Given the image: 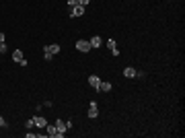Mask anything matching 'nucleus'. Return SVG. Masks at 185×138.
Returning a JSON list of instances; mask_svg holds the SVG:
<instances>
[{"mask_svg":"<svg viewBox=\"0 0 185 138\" xmlns=\"http://www.w3.org/2000/svg\"><path fill=\"white\" fill-rule=\"evenodd\" d=\"M76 50H80L82 54H87V52H91L92 48H91V43H89L87 39H80V41H76Z\"/></svg>","mask_w":185,"mask_h":138,"instance_id":"nucleus-1","label":"nucleus"},{"mask_svg":"<svg viewBox=\"0 0 185 138\" xmlns=\"http://www.w3.org/2000/svg\"><path fill=\"white\" fill-rule=\"evenodd\" d=\"M91 120H95L97 116H99V107H97V101H91V105H89V113H87Z\"/></svg>","mask_w":185,"mask_h":138,"instance_id":"nucleus-2","label":"nucleus"},{"mask_svg":"<svg viewBox=\"0 0 185 138\" xmlns=\"http://www.w3.org/2000/svg\"><path fill=\"white\" fill-rule=\"evenodd\" d=\"M45 130H47V136H54V138H62V136H64V134H60V132H58L56 124H54V126H45Z\"/></svg>","mask_w":185,"mask_h":138,"instance_id":"nucleus-3","label":"nucleus"},{"mask_svg":"<svg viewBox=\"0 0 185 138\" xmlns=\"http://www.w3.org/2000/svg\"><path fill=\"white\" fill-rule=\"evenodd\" d=\"M89 85H91L92 89H97V91H99V87H101V78H99V76H95V74H91V76H89Z\"/></svg>","mask_w":185,"mask_h":138,"instance_id":"nucleus-4","label":"nucleus"},{"mask_svg":"<svg viewBox=\"0 0 185 138\" xmlns=\"http://www.w3.org/2000/svg\"><path fill=\"white\" fill-rule=\"evenodd\" d=\"M82 15H84V6H80V4L72 6V13H70V17H82Z\"/></svg>","mask_w":185,"mask_h":138,"instance_id":"nucleus-5","label":"nucleus"},{"mask_svg":"<svg viewBox=\"0 0 185 138\" xmlns=\"http://www.w3.org/2000/svg\"><path fill=\"white\" fill-rule=\"evenodd\" d=\"M33 124H35L37 128H45V126H47V120L41 118V116H35V118H33Z\"/></svg>","mask_w":185,"mask_h":138,"instance_id":"nucleus-6","label":"nucleus"},{"mask_svg":"<svg viewBox=\"0 0 185 138\" xmlns=\"http://www.w3.org/2000/svg\"><path fill=\"white\" fill-rule=\"evenodd\" d=\"M89 43H91L92 50H95V48H101V43H103V41H101V37H99V35H92L91 39H89Z\"/></svg>","mask_w":185,"mask_h":138,"instance_id":"nucleus-7","label":"nucleus"},{"mask_svg":"<svg viewBox=\"0 0 185 138\" xmlns=\"http://www.w3.org/2000/svg\"><path fill=\"white\" fill-rule=\"evenodd\" d=\"M56 128H58V132H60V134H66V130H68V128H66V122H62V120L56 122Z\"/></svg>","mask_w":185,"mask_h":138,"instance_id":"nucleus-8","label":"nucleus"},{"mask_svg":"<svg viewBox=\"0 0 185 138\" xmlns=\"http://www.w3.org/2000/svg\"><path fill=\"white\" fill-rule=\"evenodd\" d=\"M45 50L52 54V56H56V54H60V46L58 43H52V46H45Z\"/></svg>","mask_w":185,"mask_h":138,"instance_id":"nucleus-9","label":"nucleus"},{"mask_svg":"<svg viewBox=\"0 0 185 138\" xmlns=\"http://www.w3.org/2000/svg\"><path fill=\"white\" fill-rule=\"evenodd\" d=\"M107 48L111 50V54H113V56H117V54H119V50H117V46H115V41H113V39H109V41H107Z\"/></svg>","mask_w":185,"mask_h":138,"instance_id":"nucleus-10","label":"nucleus"},{"mask_svg":"<svg viewBox=\"0 0 185 138\" xmlns=\"http://www.w3.org/2000/svg\"><path fill=\"white\" fill-rule=\"evenodd\" d=\"M13 60H15V62H21V60H25V56H23V52H21V50H15V52H13Z\"/></svg>","mask_w":185,"mask_h":138,"instance_id":"nucleus-11","label":"nucleus"},{"mask_svg":"<svg viewBox=\"0 0 185 138\" xmlns=\"http://www.w3.org/2000/svg\"><path fill=\"white\" fill-rule=\"evenodd\" d=\"M124 76H126V78H134V76H136V70L132 68V66H128V68L124 70Z\"/></svg>","mask_w":185,"mask_h":138,"instance_id":"nucleus-12","label":"nucleus"},{"mask_svg":"<svg viewBox=\"0 0 185 138\" xmlns=\"http://www.w3.org/2000/svg\"><path fill=\"white\" fill-rule=\"evenodd\" d=\"M99 91H103V93H109V91H111V83H103V81H101V87H99Z\"/></svg>","mask_w":185,"mask_h":138,"instance_id":"nucleus-13","label":"nucleus"},{"mask_svg":"<svg viewBox=\"0 0 185 138\" xmlns=\"http://www.w3.org/2000/svg\"><path fill=\"white\" fill-rule=\"evenodd\" d=\"M4 52H8V46L4 41H0V54H4Z\"/></svg>","mask_w":185,"mask_h":138,"instance_id":"nucleus-14","label":"nucleus"},{"mask_svg":"<svg viewBox=\"0 0 185 138\" xmlns=\"http://www.w3.org/2000/svg\"><path fill=\"white\" fill-rule=\"evenodd\" d=\"M43 50H45V48H43ZM43 58H45V60H52L54 56H52V54H50V52H47V50H45V52H43Z\"/></svg>","mask_w":185,"mask_h":138,"instance_id":"nucleus-15","label":"nucleus"},{"mask_svg":"<svg viewBox=\"0 0 185 138\" xmlns=\"http://www.w3.org/2000/svg\"><path fill=\"white\" fill-rule=\"evenodd\" d=\"M66 2H68V6H70V8H72V6H76V4H78V0H66Z\"/></svg>","mask_w":185,"mask_h":138,"instance_id":"nucleus-16","label":"nucleus"},{"mask_svg":"<svg viewBox=\"0 0 185 138\" xmlns=\"http://www.w3.org/2000/svg\"><path fill=\"white\" fill-rule=\"evenodd\" d=\"M89 2H91V0H78V4H80V6H87Z\"/></svg>","mask_w":185,"mask_h":138,"instance_id":"nucleus-17","label":"nucleus"},{"mask_svg":"<svg viewBox=\"0 0 185 138\" xmlns=\"http://www.w3.org/2000/svg\"><path fill=\"white\" fill-rule=\"evenodd\" d=\"M4 126H6V120H4V118L0 116V128H4Z\"/></svg>","mask_w":185,"mask_h":138,"instance_id":"nucleus-18","label":"nucleus"},{"mask_svg":"<svg viewBox=\"0 0 185 138\" xmlns=\"http://www.w3.org/2000/svg\"><path fill=\"white\" fill-rule=\"evenodd\" d=\"M0 41H4V33H0Z\"/></svg>","mask_w":185,"mask_h":138,"instance_id":"nucleus-19","label":"nucleus"}]
</instances>
